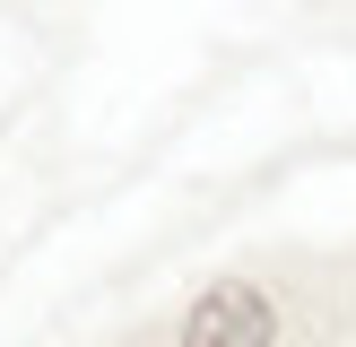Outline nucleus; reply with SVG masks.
I'll list each match as a JSON object with an SVG mask.
<instances>
[{
	"label": "nucleus",
	"instance_id": "obj_1",
	"mask_svg": "<svg viewBox=\"0 0 356 347\" xmlns=\"http://www.w3.org/2000/svg\"><path fill=\"white\" fill-rule=\"evenodd\" d=\"M183 347H278V312H270V295H261V287L226 278V287H209L200 304H191Z\"/></svg>",
	"mask_w": 356,
	"mask_h": 347
}]
</instances>
